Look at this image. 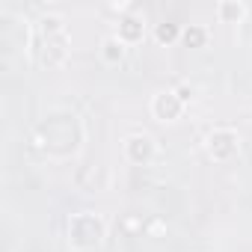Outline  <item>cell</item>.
Wrapping results in <instances>:
<instances>
[{
    "instance_id": "cell-8",
    "label": "cell",
    "mask_w": 252,
    "mask_h": 252,
    "mask_svg": "<svg viewBox=\"0 0 252 252\" xmlns=\"http://www.w3.org/2000/svg\"><path fill=\"white\" fill-rule=\"evenodd\" d=\"M158 39L160 42H172V39H178V27L175 24H169V21H163V24H158Z\"/></svg>"
},
{
    "instance_id": "cell-6",
    "label": "cell",
    "mask_w": 252,
    "mask_h": 252,
    "mask_svg": "<svg viewBox=\"0 0 252 252\" xmlns=\"http://www.w3.org/2000/svg\"><path fill=\"white\" fill-rule=\"evenodd\" d=\"M122 54H125V42L116 36V39H107L104 42V60H110V63H116V60H122Z\"/></svg>"
},
{
    "instance_id": "cell-3",
    "label": "cell",
    "mask_w": 252,
    "mask_h": 252,
    "mask_svg": "<svg viewBox=\"0 0 252 252\" xmlns=\"http://www.w3.org/2000/svg\"><path fill=\"white\" fill-rule=\"evenodd\" d=\"M208 149H211V155H217V158H228V155L234 152V134H231V131L211 134V140H208Z\"/></svg>"
},
{
    "instance_id": "cell-2",
    "label": "cell",
    "mask_w": 252,
    "mask_h": 252,
    "mask_svg": "<svg viewBox=\"0 0 252 252\" xmlns=\"http://www.w3.org/2000/svg\"><path fill=\"white\" fill-rule=\"evenodd\" d=\"M155 113H158V119H175L178 113H181V107H184V101L178 98V95H172V92H160L158 98H155Z\"/></svg>"
},
{
    "instance_id": "cell-10",
    "label": "cell",
    "mask_w": 252,
    "mask_h": 252,
    "mask_svg": "<svg viewBox=\"0 0 252 252\" xmlns=\"http://www.w3.org/2000/svg\"><path fill=\"white\" fill-rule=\"evenodd\" d=\"M178 98H181V101H187V98H190V89H187V86H181V89H178Z\"/></svg>"
},
{
    "instance_id": "cell-7",
    "label": "cell",
    "mask_w": 252,
    "mask_h": 252,
    "mask_svg": "<svg viewBox=\"0 0 252 252\" xmlns=\"http://www.w3.org/2000/svg\"><path fill=\"white\" fill-rule=\"evenodd\" d=\"M205 39H208L205 27H187V30H184V42H187L190 48H202V45H205Z\"/></svg>"
},
{
    "instance_id": "cell-4",
    "label": "cell",
    "mask_w": 252,
    "mask_h": 252,
    "mask_svg": "<svg viewBox=\"0 0 252 252\" xmlns=\"http://www.w3.org/2000/svg\"><path fill=\"white\" fill-rule=\"evenodd\" d=\"M152 152H155V146H152L149 137H131V140H128V155H131V160L146 163V160L152 158Z\"/></svg>"
},
{
    "instance_id": "cell-1",
    "label": "cell",
    "mask_w": 252,
    "mask_h": 252,
    "mask_svg": "<svg viewBox=\"0 0 252 252\" xmlns=\"http://www.w3.org/2000/svg\"><path fill=\"white\" fill-rule=\"evenodd\" d=\"M71 237H74L77 246H95V243H101V237H104V222L95 220L92 214H80V217H74V222H71Z\"/></svg>"
},
{
    "instance_id": "cell-9",
    "label": "cell",
    "mask_w": 252,
    "mask_h": 252,
    "mask_svg": "<svg viewBox=\"0 0 252 252\" xmlns=\"http://www.w3.org/2000/svg\"><path fill=\"white\" fill-rule=\"evenodd\" d=\"M220 15L228 18V21H237L243 15V6L240 3H220Z\"/></svg>"
},
{
    "instance_id": "cell-5",
    "label": "cell",
    "mask_w": 252,
    "mask_h": 252,
    "mask_svg": "<svg viewBox=\"0 0 252 252\" xmlns=\"http://www.w3.org/2000/svg\"><path fill=\"white\" fill-rule=\"evenodd\" d=\"M143 36V21L140 18H125L122 24H119V39L125 42V39H128V42H137Z\"/></svg>"
}]
</instances>
